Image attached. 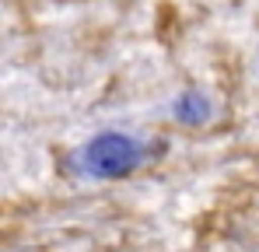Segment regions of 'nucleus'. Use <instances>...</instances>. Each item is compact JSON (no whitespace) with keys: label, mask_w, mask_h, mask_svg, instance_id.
I'll return each mask as SVG.
<instances>
[{"label":"nucleus","mask_w":259,"mask_h":252,"mask_svg":"<svg viewBox=\"0 0 259 252\" xmlns=\"http://www.w3.org/2000/svg\"><path fill=\"white\" fill-rule=\"evenodd\" d=\"M168 116L179 126H186V130H196V126H207L217 116V105H214V98H210V91H203V88H182L172 98V105H168Z\"/></svg>","instance_id":"obj_2"},{"label":"nucleus","mask_w":259,"mask_h":252,"mask_svg":"<svg viewBox=\"0 0 259 252\" xmlns=\"http://www.w3.org/2000/svg\"><path fill=\"white\" fill-rule=\"evenodd\" d=\"M144 140L126 130H98L91 133L81 147H74L70 168L74 175L91 179V182H116L133 175L144 161Z\"/></svg>","instance_id":"obj_1"}]
</instances>
